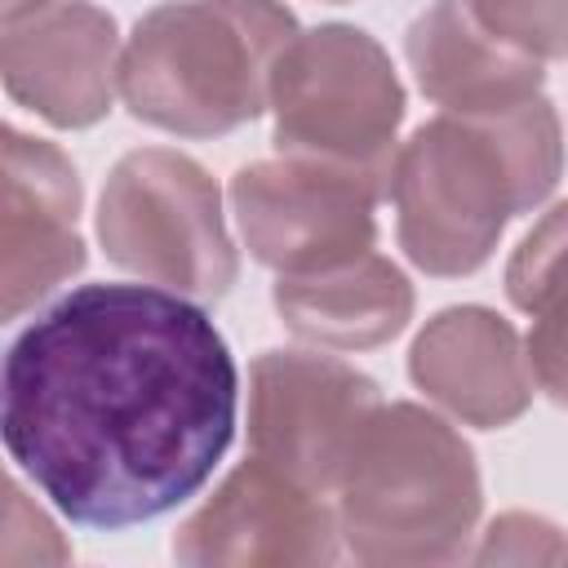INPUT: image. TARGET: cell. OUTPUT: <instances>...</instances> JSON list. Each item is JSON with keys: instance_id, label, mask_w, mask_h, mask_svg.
<instances>
[{"instance_id": "6da1fadb", "label": "cell", "mask_w": 568, "mask_h": 568, "mask_svg": "<svg viewBox=\"0 0 568 568\" xmlns=\"http://www.w3.org/2000/svg\"><path fill=\"white\" fill-rule=\"evenodd\" d=\"M240 368L178 288L80 284L4 355L9 462L80 528H133L204 488L235 439Z\"/></svg>"}, {"instance_id": "7a4b0ae2", "label": "cell", "mask_w": 568, "mask_h": 568, "mask_svg": "<svg viewBox=\"0 0 568 568\" xmlns=\"http://www.w3.org/2000/svg\"><path fill=\"white\" fill-rule=\"evenodd\" d=\"M564 169L559 115L532 98L501 115H435L399 142L386 200L395 235L426 275H470L515 213L537 209Z\"/></svg>"}, {"instance_id": "3957f363", "label": "cell", "mask_w": 568, "mask_h": 568, "mask_svg": "<svg viewBox=\"0 0 568 568\" xmlns=\"http://www.w3.org/2000/svg\"><path fill=\"white\" fill-rule=\"evenodd\" d=\"M297 18L280 0H169L120 49L124 106L178 138H213L271 106Z\"/></svg>"}, {"instance_id": "277c9868", "label": "cell", "mask_w": 568, "mask_h": 568, "mask_svg": "<svg viewBox=\"0 0 568 568\" xmlns=\"http://www.w3.org/2000/svg\"><path fill=\"white\" fill-rule=\"evenodd\" d=\"M479 506L470 444L417 404H382L337 484L342 546L359 564H453Z\"/></svg>"}, {"instance_id": "5b68a950", "label": "cell", "mask_w": 568, "mask_h": 568, "mask_svg": "<svg viewBox=\"0 0 568 568\" xmlns=\"http://www.w3.org/2000/svg\"><path fill=\"white\" fill-rule=\"evenodd\" d=\"M275 151L390 173L404 89L382 44L346 22L297 31L271 75Z\"/></svg>"}, {"instance_id": "8992f818", "label": "cell", "mask_w": 568, "mask_h": 568, "mask_svg": "<svg viewBox=\"0 0 568 568\" xmlns=\"http://www.w3.org/2000/svg\"><path fill=\"white\" fill-rule=\"evenodd\" d=\"M98 240L115 266L191 297H222L240 275L217 182L169 146L129 151L111 169Z\"/></svg>"}, {"instance_id": "52a82bcc", "label": "cell", "mask_w": 568, "mask_h": 568, "mask_svg": "<svg viewBox=\"0 0 568 568\" xmlns=\"http://www.w3.org/2000/svg\"><path fill=\"white\" fill-rule=\"evenodd\" d=\"M390 173L306 155L253 160L231 178V209L248 253L280 275H311L373 253V209Z\"/></svg>"}, {"instance_id": "ba28073f", "label": "cell", "mask_w": 568, "mask_h": 568, "mask_svg": "<svg viewBox=\"0 0 568 568\" xmlns=\"http://www.w3.org/2000/svg\"><path fill=\"white\" fill-rule=\"evenodd\" d=\"M377 408L373 377L346 359L262 351L248 368V453L311 493H337Z\"/></svg>"}, {"instance_id": "9c48e42d", "label": "cell", "mask_w": 568, "mask_h": 568, "mask_svg": "<svg viewBox=\"0 0 568 568\" xmlns=\"http://www.w3.org/2000/svg\"><path fill=\"white\" fill-rule=\"evenodd\" d=\"M342 546L337 510L266 462L248 457L178 528L173 559L191 568H311Z\"/></svg>"}, {"instance_id": "30bf717a", "label": "cell", "mask_w": 568, "mask_h": 568, "mask_svg": "<svg viewBox=\"0 0 568 568\" xmlns=\"http://www.w3.org/2000/svg\"><path fill=\"white\" fill-rule=\"evenodd\" d=\"M120 49L111 13L53 0L4 22V89L58 129L98 124L120 93Z\"/></svg>"}, {"instance_id": "8fae6325", "label": "cell", "mask_w": 568, "mask_h": 568, "mask_svg": "<svg viewBox=\"0 0 568 568\" xmlns=\"http://www.w3.org/2000/svg\"><path fill=\"white\" fill-rule=\"evenodd\" d=\"M80 178L71 160L44 142L27 138L13 124L4 129V320H18L31 302L53 293L71 271L84 266L80 240Z\"/></svg>"}, {"instance_id": "7c38bea8", "label": "cell", "mask_w": 568, "mask_h": 568, "mask_svg": "<svg viewBox=\"0 0 568 568\" xmlns=\"http://www.w3.org/2000/svg\"><path fill=\"white\" fill-rule=\"evenodd\" d=\"M413 382L466 426H510L532 399V368L519 333L484 311L453 306L439 311L408 355Z\"/></svg>"}, {"instance_id": "4fadbf2b", "label": "cell", "mask_w": 568, "mask_h": 568, "mask_svg": "<svg viewBox=\"0 0 568 568\" xmlns=\"http://www.w3.org/2000/svg\"><path fill=\"white\" fill-rule=\"evenodd\" d=\"M417 89L453 115H501L541 98V62L488 36L466 0H435L404 36Z\"/></svg>"}, {"instance_id": "5bb4252c", "label": "cell", "mask_w": 568, "mask_h": 568, "mask_svg": "<svg viewBox=\"0 0 568 568\" xmlns=\"http://www.w3.org/2000/svg\"><path fill=\"white\" fill-rule=\"evenodd\" d=\"M271 302L284 328L302 342L328 351H373L404 333L413 315V284L390 257L364 253L333 271L280 275Z\"/></svg>"}, {"instance_id": "9a60e30c", "label": "cell", "mask_w": 568, "mask_h": 568, "mask_svg": "<svg viewBox=\"0 0 568 568\" xmlns=\"http://www.w3.org/2000/svg\"><path fill=\"white\" fill-rule=\"evenodd\" d=\"M506 293L528 315L568 297V204H555L519 240L506 262Z\"/></svg>"}, {"instance_id": "2e32d148", "label": "cell", "mask_w": 568, "mask_h": 568, "mask_svg": "<svg viewBox=\"0 0 568 568\" xmlns=\"http://www.w3.org/2000/svg\"><path fill=\"white\" fill-rule=\"evenodd\" d=\"M466 9L488 36L537 62L568 58V0H466Z\"/></svg>"}, {"instance_id": "e0dca14e", "label": "cell", "mask_w": 568, "mask_h": 568, "mask_svg": "<svg viewBox=\"0 0 568 568\" xmlns=\"http://www.w3.org/2000/svg\"><path fill=\"white\" fill-rule=\"evenodd\" d=\"M564 550H568V541L559 537L555 524H546L541 515L510 510V515L493 519L475 559H484V564H493V559L497 564H555V559H564Z\"/></svg>"}, {"instance_id": "ac0fdd59", "label": "cell", "mask_w": 568, "mask_h": 568, "mask_svg": "<svg viewBox=\"0 0 568 568\" xmlns=\"http://www.w3.org/2000/svg\"><path fill=\"white\" fill-rule=\"evenodd\" d=\"M524 351H528L532 382L559 408H568V297L532 315V328H528Z\"/></svg>"}, {"instance_id": "d6986e66", "label": "cell", "mask_w": 568, "mask_h": 568, "mask_svg": "<svg viewBox=\"0 0 568 568\" xmlns=\"http://www.w3.org/2000/svg\"><path fill=\"white\" fill-rule=\"evenodd\" d=\"M44 4H53V0H4V22L22 18V13H36V9H44Z\"/></svg>"}, {"instance_id": "ffe728a7", "label": "cell", "mask_w": 568, "mask_h": 568, "mask_svg": "<svg viewBox=\"0 0 568 568\" xmlns=\"http://www.w3.org/2000/svg\"><path fill=\"white\" fill-rule=\"evenodd\" d=\"M328 4H346V0H328Z\"/></svg>"}, {"instance_id": "44dd1931", "label": "cell", "mask_w": 568, "mask_h": 568, "mask_svg": "<svg viewBox=\"0 0 568 568\" xmlns=\"http://www.w3.org/2000/svg\"><path fill=\"white\" fill-rule=\"evenodd\" d=\"M564 559H568V550H564Z\"/></svg>"}]
</instances>
